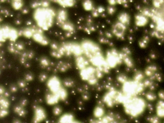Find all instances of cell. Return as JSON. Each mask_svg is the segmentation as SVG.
<instances>
[{
  "mask_svg": "<svg viewBox=\"0 0 164 123\" xmlns=\"http://www.w3.org/2000/svg\"><path fill=\"white\" fill-rule=\"evenodd\" d=\"M118 19L120 22L126 26L128 25L130 23V17L126 13H122L119 16Z\"/></svg>",
  "mask_w": 164,
  "mask_h": 123,
  "instance_id": "cell-29",
  "label": "cell"
},
{
  "mask_svg": "<svg viewBox=\"0 0 164 123\" xmlns=\"http://www.w3.org/2000/svg\"><path fill=\"white\" fill-rule=\"evenodd\" d=\"M156 115L160 119L164 116V103L163 100H159L157 102L156 107Z\"/></svg>",
  "mask_w": 164,
  "mask_h": 123,
  "instance_id": "cell-20",
  "label": "cell"
},
{
  "mask_svg": "<svg viewBox=\"0 0 164 123\" xmlns=\"http://www.w3.org/2000/svg\"><path fill=\"white\" fill-rule=\"evenodd\" d=\"M75 64L79 71L88 67L90 64L88 59L83 55L75 57Z\"/></svg>",
  "mask_w": 164,
  "mask_h": 123,
  "instance_id": "cell-15",
  "label": "cell"
},
{
  "mask_svg": "<svg viewBox=\"0 0 164 123\" xmlns=\"http://www.w3.org/2000/svg\"><path fill=\"white\" fill-rule=\"evenodd\" d=\"M123 62L126 64L127 67L130 68L133 67V62L132 59L129 56V55L123 52L120 53Z\"/></svg>",
  "mask_w": 164,
  "mask_h": 123,
  "instance_id": "cell-25",
  "label": "cell"
},
{
  "mask_svg": "<svg viewBox=\"0 0 164 123\" xmlns=\"http://www.w3.org/2000/svg\"><path fill=\"white\" fill-rule=\"evenodd\" d=\"M126 96L121 91L113 87H110L103 95V103L108 108H113L118 104H122Z\"/></svg>",
  "mask_w": 164,
  "mask_h": 123,
  "instance_id": "cell-3",
  "label": "cell"
},
{
  "mask_svg": "<svg viewBox=\"0 0 164 123\" xmlns=\"http://www.w3.org/2000/svg\"><path fill=\"white\" fill-rule=\"evenodd\" d=\"M82 97L83 100L87 101L89 100L90 96L88 93L87 92H83L82 95Z\"/></svg>",
  "mask_w": 164,
  "mask_h": 123,
  "instance_id": "cell-45",
  "label": "cell"
},
{
  "mask_svg": "<svg viewBox=\"0 0 164 123\" xmlns=\"http://www.w3.org/2000/svg\"><path fill=\"white\" fill-rule=\"evenodd\" d=\"M47 86L49 92L56 93L63 86L59 77L55 76L50 77L47 81Z\"/></svg>",
  "mask_w": 164,
  "mask_h": 123,
  "instance_id": "cell-10",
  "label": "cell"
},
{
  "mask_svg": "<svg viewBox=\"0 0 164 123\" xmlns=\"http://www.w3.org/2000/svg\"><path fill=\"white\" fill-rule=\"evenodd\" d=\"M163 1H153V4L154 6L156 8H159L161 6V5L163 3Z\"/></svg>",
  "mask_w": 164,
  "mask_h": 123,
  "instance_id": "cell-47",
  "label": "cell"
},
{
  "mask_svg": "<svg viewBox=\"0 0 164 123\" xmlns=\"http://www.w3.org/2000/svg\"><path fill=\"white\" fill-rule=\"evenodd\" d=\"M55 94L57 95L60 101H64L66 100L68 97V91L63 86Z\"/></svg>",
  "mask_w": 164,
  "mask_h": 123,
  "instance_id": "cell-27",
  "label": "cell"
},
{
  "mask_svg": "<svg viewBox=\"0 0 164 123\" xmlns=\"http://www.w3.org/2000/svg\"><path fill=\"white\" fill-rule=\"evenodd\" d=\"M143 82H139L132 79H129L121 85V91L127 97L139 96L145 89Z\"/></svg>",
  "mask_w": 164,
  "mask_h": 123,
  "instance_id": "cell-4",
  "label": "cell"
},
{
  "mask_svg": "<svg viewBox=\"0 0 164 123\" xmlns=\"http://www.w3.org/2000/svg\"><path fill=\"white\" fill-rule=\"evenodd\" d=\"M34 116L32 123H41L45 120L47 117V113L43 107L36 106L34 108Z\"/></svg>",
  "mask_w": 164,
  "mask_h": 123,
  "instance_id": "cell-11",
  "label": "cell"
},
{
  "mask_svg": "<svg viewBox=\"0 0 164 123\" xmlns=\"http://www.w3.org/2000/svg\"><path fill=\"white\" fill-rule=\"evenodd\" d=\"M28 103V101L26 99H24L21 101L20 105L23 107H25L26 106Z\"/></svg>",
  "mask_w": 164,
  "mask_h": 123,
  "instance_id": "cell-50",
  "label": "cell"
},
{
  "mask_svg": "<svg viewBox=\"0 0 164 123\" xmlns=\"http://www.w3.org/2000/svg\"><path fill=\"white\" fill-rule=\"evenodd\" d=\"M157 96L159 98V100H163L164 98L163 91V90L160 91L158 92Z\"/></svg>",
  "mask_w": 164,
  "mask_h": 123,
  "instance_id": "cell-49",
  "label": "cell"
},
{
  "mask_svg": "<svg viewBox=\"0 0 164 123\" xmlns=\"http://www.w3.org/2000/svg\"><path fill=\"white\" fill-rule=\"evenodd\" d=\"M39 63L40 67L43 69H47L54 65L50 59L45 56L41 57L39 59Z\"/></svg>",
  "mask_w": 164,
  "mask_h": 123,
  "instance_id": "cell-26",
  "label": "cell"
},
{
  "mask_svg": "<svg viewBox=\"0 0 164 123\" xmlns=\"http://www.w3.org/2000/svg\"><path fill=\"white\" fill-rule=\"evenodd\" d=\"M34 77L33 74L31 73H29L25 75V79L26 82H31L34 80Z\"/></svg>",
  "mask_w": 164,
  "mask_h": 123,
  "instance_id": "cell-42",
  "label": "cell"
},
{
  "mask_svg": "<svg viewBox=\"0 0 164 123\" xmlns=\"http://www.w3.org/2000/svg\"><path fill=\"white\" fill-rule=\"evenodd\" d=\"M121 105L126 114L134 118L142 115L148 107L145 99L139 96L130 97L126 96Z\"/></svg>",
  "mask_w": 164,
  "mask_h": 123,
  "instance_id": "cell-1",
  "label": "cell"
},
{
  "mask_svg": "<svg viewBox=\"0 0 164 123\" xmlns=\"http://www.w3.org/2000/svg\"><path fill=\"white\" fill-rule=\"evenodd\" d=\"M12 3L13 8L16 10H19L23 5V3L21 1H14Z\"/></svg>",
  "mask_w": 164,
  "mask_h": 123,
  "instance_id": "cell-41",
  "label": "cell"
},
{
  "mask_svg": "<svg viewBox=\"0 0 164 123\" xmlns=\"http://www.w3.org/2000/svg\"><path fill=\"white\" fill-rule=\"evenodd\" d=\"M45 100L46 104L50 106H55L60 101L57 95L49 92L46 94Z\"/></svg>",
  "mask_w": 164,
  "mask_h": 123,
  "instance_id": "cell-17",
  "label": "cell"
},
{
  "mask_svg": "<svg viewBox=\"0 0 164 123\" xmlns=\"http://www.w3.org/2000/svg\"><path fill=\"white\" fill-rule=\"evenodd\" d=\"M65 32V37L70 38L73 35L75 31L73 24L68 20L59 26Z\"/></svg>",
  "mask_w": 164,
  "mask_h": 123,
  "instance_id": "cell-13",
  "label": "cell"
},
{
  "mask_svg": "<svg viewBox=\"0 0 164 123\" xmlns=\"http://www.w3.org/2000/svg\"><path fill=\"white\" fill-rule=\"evenodd\" d=\"M97 9V10L99 14L102 13L105 11V9L102 7H98Z\"/></svg>",
  "mask_w": 164,
  "mask_h": 123,
  "instance_id": "cell-53",
  "label": "cell"
},
{
  "mask_svg": "<svg viewBox=\"0 0 164 123\" xmlns=\"http://www.w3.org/2000/svg\"><path fill=\"white\" fill-rule=\"evenodd\" d=\"M26 82L25 80H21L18 83V85L21 88L25 87L26 86Z\"/></svg>",
  "mask_w": 164,
  "mask_h": 123,
  "instance_id": "cell-48",
  "label": "cell"
},
{
  "mask_svg": "<svg viewBox=\"0 0 164 123\" xmlns=\"http://www.w3.org/2000/svg\"><path fill=\"white\" fill-rule=\"evenodd\" d=\"M52 112L53 115L56 116L60 115L62 112V108L61 106L56 105L53 107Z\"/></svg>",
  "mask_w": 164,
  "mask_h": 123,
  "instance_id": "cell-36",
  "label": "cell"
},
{
  "mask_svg": "<svg viewBox=\"0 0 164 123\" xmlns=\"http://www.w3.org/2000/svg\"><path fill=\"white\" fill-rule=\"evenodd\" d=\"M145 75L144 73L140 71H137L134 74L132 79L140 82H143L145 79Z\"/></svg>",
  "mask_w": 164,
  "mask_h": 123,
  "instance_id": "cell-31",
  "label": "cell"
},
{
  "mask_svg": "<svg viewBox=\"0 0 164 123\" xmlns=\"http://www.w3.org/2000/svg\"><path fill=\"white\" fill-rule=\"evenodd\" d=\"M44 31L37 26L32 38L35 42L42 46H47L50 44L48 38L44 34Z\"/></svg>",
  "mask_w": 164,
  "mask_h": 123,
  "instance_id": "cell-12",
  "label": "cell"
},
{
  "mask_svg": "<svg viewBox=\"0 0 164 123\" xmlns=\"http://www.w3.org/2000/svg\"><path fill=\"white\" fill-rule=\"evenodd\" d=\"M126 29V25L120 22H118L113 27V33L118 38H124Z\"/></svg>",
  "mask_w": 164,
  "mask_h": 123,
  "instance_id": "cell-14",
  "label": "cell"
},
{
  "mask_svg": "<svg viewBox=\"0 0 164 123\" xmlns=\"http://www.w3.org/2000/svg\"><path fill=\"white\" fill-rule=\"evenodd\" d=\"M64 56H73L76 57L83 55V52L80 44L74 42H65L61 44Z\"/></svg>",
  "mask_w": 164,
  "mask_h": 123,
  "instance_id": "cell-7",
  "label": "cell"
},
{
  "mask_svg": "<svg viewBox=\"0 0 164 123\" xmlns=\"http://www.w3.org/2000/svg\"><path fill=\"white\" fill-rule=\"evenodd\" d=\"M8 113L7 109H0V118H4L8 115Z\"/></svg>",
  "mask_w": 164,
  "mask_h": 123,
  "instance_id": "cell-43",
  "label": "cell"
},
{
  "mask_svg": "<svg viewBox=\"0 0 164 123\" xmlns=\"http://www.w3.org/2000/svg\"><path fill=\"white\" fill-rule=\"evenodd\" d=\"M56 23L59 26L68 20V14L65 8L60 9L56 13Z\"/></svg>",
  "mask_w": 164,
  "mask_h": 123,
  "instance_id": "cell-16",
  "label": "cell"
},
{
  "mask_svg": "<svg viewBox=\"0 0 164 123\" xmlns=\"http://www.w3.org/2000/svg\"><path fill=\"white\" fill-rule=\"evenodd\" d=\"M113 5H110L107 8L108 12L110 14H112L114 13L115 11V9Z\"/></svg>",
  "mask_w": 164,
  "mask_h": 123,
  "instance_id": "cell-46",
  "label": "cell"
},
{
  "mask_svg": "<svg viewBox=\"0 0 164 123\" xmlns=\"http://www.w3.org/2000/svg\"><path fill=\"white\" fill-rule=\"evenodd\" d=\"M56 70L61 73H65L71 69V66L70 63L64 61H60L56 66Z\"/></svg>",
  "mask_w": 164,
  "mask_h": 123,
  "instance_id": "cell-18",
  "label": "cell"
},
{
  "mask_svg": "<svg viewBox=\"0 0 164 123\" xmlns=\"http://www.w3.org/2000/svg\"><path fill=\"white\" fill-rule=\"evenodd\" d=\"M72 123H82L78 121H75V120H74L73 122Z\"/></svg>",
  "mask_w": 164,
  "mask_h": 123,
  "instance_id": "cell-56",
  "label": "cell"
},
{
  "mask_svg": "<svg viewBox=\"0 0 164 123\" xmlns=\"http://www.w3.org/2000/svg\"><path fill=\"white\" fill-rule=\"evenodd\" d=\"M143 83L145 89L148 88L151 91L155 90L156 88L157 85L155 82L149 79H145Z\"/></svg>",
  "mask_w": 164,
  "mask_h": 123,
  "instance_id": "cell-28",
  "label": "cell"
},
{
  "mask_svg": "<svg viewBox=\"0 0 164 123\" xmlns=\"http://www.w3.org/2000/svg\"><path fill=\"white\" fill-rule=\"evenodd\" d=\"M80 44L83 50V55L88 60L95 56L102 55L99 47L93 41L85 40Z\"/></svg>",
  "mask_w": 164,
  "mask_h": 123,
  "instance_id": "cell-6",
  "label": "cell"
},
{
  "mask_svg": "<svg viewBox=\"0 0 164 123\" xmlns=\"http://www.w3.org/2000/svg\"><path fill=\"white\" fill-rule=\"evenodd\" d=\"M157 67L156 66L152 65L146 67L144 73L145 77L150 79L157 73Z\"/></svg>",
  "mask_w": 164,
  "mask_h": 123,
  "instance_id": "cell-21",
  "label": "cell"
},
{
  "mask_svg": "<svg viewBox=\"0 0 164 123\" xmlns=\"http://www.w3.org/2000/svg\"><path fill=\"white\" fill-rule=\"evenodd\" d=\"M5 92V88L3 86H0V96H2L3 95H4Z\"/></svg>",
  "mask_w": 164,
  "mask_h": 123,
  "instance_id": "cell-52",
  "label": "cell"
},
{
  "mask_svg": "<svg viewBox=\"0 0 164 123\" xmlns=\"http://www.w3.org/2000/svg\"><path fill=\"white\" fill-rule=\"evenodd\" d=\"M79 74L80 78L89 85H96L100 80L97 76V68L92 65L80 71Z\"/></svg>",
  "mask_w": 164,
  "mask_h": 123,
  "instance_id": "cell-5",
  "label": "cell"
},
{
  "mask_svg": "<svg viewBox=\"0 0 164 123\" xmlns=\"http://www.w3.org/2000/svg\"><path fill=\"white\" fill-rule=\"evenodd\" d=\"M13 123H22L19 120L17 119L14 120L13 121Z\"/></svg>",
  "mask_w": 164,
  "mask_h": 123,
  "instance_id": "cell-55",
  "label": "cell"
},
{
  "mask_svg": "<svg viewBox=\"0 0 164 123\" xmlns=\"http://www.w3.org/2000/svg\"><path fill=\"white\" fill-rule=\"evenodd\" d=\"M82 5L83 8L86 11H91L94 8L93 3L89 0L83 1L82 3Z\"/></svg>",
  "mask_w": 164,
  "mask_h": 123,
  "instance_id": "cell-32",
  "label": "cell"
},
{
  "mask_svg": "<svg viewBox=\"0 0 164 123\" xmlns=\"http://www.w3.org/2000/svg\"><path fill=\"white\" fill-rule=\"evenodd\" d=\"M106 60L110 69L114 68L123 62L120 53L115 49L108 51Z\"/></svg>",
  "mask_w": 164,
  "mask_h": 123,
  "instance_id": "cell-8",
  "label": "cell"
},
{
  "mask_svg": "<svg viewBox=\"0 0 164 123\" xmlns=\"http://www.w3.org/2000/svg\"><path fill=\"white\" fill-rule=\"evenodd\" d=\"M135 19L136 25L139 26H144L148 22V18L142 14L137 15Z\"/></svg>",
  "mask_w": 164,
  "mask_h": 123,
  "instance_id": "cell-24",
  "label": "cell"
},
{
  "mask_svg": "<svg viewBox=\"0 0 164 123\" xmlns=\"http://www.w3.org/2000/svg\"><path fill=\"white\" fill-rule=\"evenodd\" d=\"M51 1L55 2L63 8L73 7L76 4V1L73 0H57Z\"/></svg>",
  "mask_w": 164,
  "mask_h": 123,
  "instance_id": "cell-19",
  "label": "cell"
},
{
  "mask_svg": "<svg viewBox=\"0 0 164 123\" xmlns=\"http://www.w3.org/2000/svg\"><path fill=\"white\" fill-rule=\"evenodd\" d=\"M106 115L104 108L100 105L95 107L93 111V115L95 118L99 119Z\"/></svg>",
  "mask_w": 164,
  "mask_h": 123,
  "instance_id": "cell-22",
  "label": "cell"
},
{
  "mask_svg": "<svg viewBox=\"0 0 164 123\" xmlns=\"http://www.w3.org/2000/svg\"><path fill=\"white\" fill-rule=\"evenodd\" d=\"M14 111L20 116L23 117L26 115V111L23 109V107L21 106H16L14 108Z\"/></svg>",
  "mask_w": 164,
  "mask_h": 123,
  "instance_id": "cell-34",
  "label": "cell"
},
{
  "mask_svg": "<svg viewBox=\"0 0 164 123\" xmlns=\"http://www.w3.org/2000/svg\"><path fill=\"white\" fill-rule=\"evenodd\" d=\"M10 105L9 102L5 97L0 96V109H7Z\"/></svg>",
  "mask_w": 164,
  "mask_h": 123,
  "instance_id": "cell-30",
  "label": "cell"
},
{
  "mask_svg": "<svg viewBox=\"0 0 164 123\" xmlns=\"http://www.w3.org/2000/svg\"><path fill=\"white\" fill-rule=\"evenodd\" d=\"M145 97L146 100L149 101H154L156 100L157 98V96L152 91H150L146 93Z\"/></svg>",
  "mask_w": 164,
  "mask_h": 123,
  "instance_id": "cell-35",
  "label": "cell"
},
{
  "mask_svg": "<svg viewBox=\"0 0 164 123\" xmlns=\"http://www.w3.org/2000/svg\"><path fill=\"white\" fill-rule=\"evenodd\" d=\"M56 13V11L50 7L36 9L34 16L37 26L44 31H48L54 23Z\"/></svg>",
  "mask_w": 164,
  "mask_h": 123,
  "instance_id": "cell-2",
  "label": "cell"
},
{
  "mask_svg": "<svg viewBox=\"0 0 164 123\" xmlns=\"http://www.w3.org/2000/svg\"><path fill=\"white\" fill-rule=\"evenodd\" d=\"M62 85L66 88H71L74 85V80L70 78H67L62 81Z\"/></svg>",
  "mask_w": 164,
  "mask_h": 123,
  "instance_id": "cell-33",
  "label": "cell"
},
{
  "mask_svg": "<svg viewBox=\"0 0 164 123\" xmlns=\"http://www.w3.org/2000/svg\"><path fill=\"white\" fill-rule=\"evenodd\" d=\"M18 89L17 87L15 85H13L11 86L10 87V90L12 92H16Z\"/></svg>",
  "mask_w": 164,
  "mask_h": 123,
  "instance_id": "cell-51",
  "label": "cell"
},
{
  "mask_svg": "<svg viewBox=\"0 0 164 123\" xmlns=\"http://www.w3.org/2000/svg\"><path fill=\"white\" fill-rule=\"evenodd\" d=\"M93 23V20L91 16H89L85 18L82 17L78 23V28L87 34H90L91 32L96 30V28Z\"/></svg>",
  "mask_w": 164,
  "mask_h": 123,
  "instance_id": "cell-9",
  "label": "cell"
},
{
  "mask_svg": "<svg viewBox=\"0 0 164 123\" xmlns=\"http://www.w3.org/2000/svg\"><path fill=\"white\" fill-rule=\"evenodd\" d=\"M49 78L48 76L46 73H43L40 74L38 77V79L41 82H43L47 81Z\"/></svg>",
  "mask_w": 164,
  "mask_h": 123,
  "instance_id": "cell-40",
  "label": "cell"
},
{
  "mask_svg": "<svg viewBox=\"0 0 164 123\" xmlns=\"http://www.w3.org/2000/svg\"><path fill=\"white\" fill-rule=\"evenodd\" d=\"M41 6L40 7L47 8L49 7L50 3V1H40Z\"/></svg>",
  "mask_w": 164,
  "mask_h": 123,
  "instance_id": "cell-44",
  "label": "cell"
},
{
  "mask_svg": "<svg viewBox=\"0 0 164 123\" xmlns=\"http://www.w3.org/2000/svg\"><path fill=\"white\" fill-rule=\"evenodd\" d=\"M109 4L111 5H114L116 3V1H108Z\"/></svg>",
  "mask_w": 164,
  "mask_h": 123,
  "instance_id": "cell-54",
  "label": "cell"
},
{
  "mask_svg": "<svg viewBox=\"0 0 164 123\" xmlns=\"http://www.w3.org/2000/svg\"><path fill=\"white\" fill-rule=\"evenodd\" d=\"M160 118L157 116L149 117L148 118V121L150 123H160Z\"/></svg>",
  "mask_w": 164,
  "mask_h": 123,
  "instance_id": "cell-39",
  "label": "cell"
},
{
  "mask_svg": "<svg viewBox=\"0 0 164 123\" xmlns=\"http://www.w3.org/2000/svg\"><path fill=\"white\" fill-rule=\"evenodd\" d=\"M118 82L122 85L129 79L126 75L124 74H120L118 75L116 78Z\"/></svg>",
  "mask_w": 164,
  "mask_h": 123,
  "instance_id": "cell-37",
  "label": "cell"
},
{
  "mask_svg": "<svg viewBox=\"0 0 164 123\" xmlns=\"http://www.w3.org/2000/svg\"><path fill=\"white\" fill-rule=\"evenodd\" d=\"M74 120V116L72 114L67 113L61 115L58 123H72Z\"/></svg>",
  "mask_w": 164,
  "mask_h": 123,
  "instance_id": "cell-23",
  "label": "cell"
},
{
  "mask_svg": "<svg viewBox=\"0 0 164 123\" xmlns=\"http://www.w3.org/2000/svg\"><path fill=\"white\" fill-rule=\"evenodd\" d=\"M149 41V37L145 36L139 41V43L140 46L141 48H144L147 47Z\"/></svg>",
  "mask_w": 164,
  "mask_h": 123,
  "instance_id": "cell-38",
  "label": "cell"
}]
</instances>
